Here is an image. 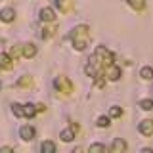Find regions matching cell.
Returning a JSON list of instances; mask_svg holds the SVG:
<instances>
[{"instance_id":"cell-4","label":"cell","mask_w":153,"mask_h":153,"mask_svg":"<svg viewBox=\"0 0 153 153\" xmlns=\"http://www.w3.org/2000/svg\"><path fill=\"white\" fill-rule=\"evenodd\" d=\"M105 79H109V80H119L121 79V69H119L117 65H107L105 67Z\"/></svg>"},{"instance_id":"cell-15","label":"cell","mask_w":153,"mask_h":153,"mask_svg":"<svg viewBox=\"0 0 153 153\" xmlns=\"http://www.w3.org/2000/svg\"><path fill=\"white\" fill-rule=\"evenodd\" d=\"M75 138V130L73 128H65V130H61V140L63 142H71Z\"/></svg>"},{"instance_id":"cell-21","label":"cell","mask_w":153,"mask_h":153,"mask_svg":"<svg viewBox=\"0 0 153 153\" xmlns=\"http://www.w3.org/2000/svg\"><path fill=\"white\" fill-rule=\"evenodd\" d=\"M84 73L88 75V76H96V73H98V71H96V67L92 65V61H90V63L84 67Z\"/></svg>"},{"instance_id":"cell-2","label":"cell","mask_w":153,"mask_h":153,"mask_svg":"<svg viewBox=\"0 0 153 153\" xmlns=\"http://www.w3.org/2000/svg\"><path fill=\"white\" fill-rule=\"evenodd\" d=\"M90 61H94V63L100 65V67H107V65L113 63V54L105 46H98L96 52H94V57H90Z\"/></svg>"},{"instance_id":"cell-11","label":"cell","mask_w":153,"mask_h":153,"mask_svg":"<svg viewBox=\"0 0 153 153\" xmlns=\"http://www.w3.org/2000/svg\"><path fill=\"white\" fill-rule=\"evenodd\" d=\"M0 19H2V21H6V23L13 21V19H16V12H13L12 8H4V10H0Z\"/></svg>"},{"instance_id":"cell-24","label":"cell","mask_w":153,"mask_h":153,"mask_svg":"<svg viewBox=\"0 0 153 153\" xmlns=\"http://www.w3.org/2000/svg\"><path fill=\"white\" fill-rule=\"evenodd\" d=\"M90 151L92 153H102V151H105V146H102V143H94V146H90Z\"/></svg>"},{"instance_id":"cell-3","label":"cell","mask_w":153,"mask_h":153,"mask_svg":"<svg viewBox=\"0 0 153 153\" xmlns=\"http://www.w3.org/2000/svg\"><path fill=\"white\" fill-rule=\"evenodd\" d=\"M54 86H56L57 92H63L65 96H69L71 92H73V84L69 82V79H67V76H56Z\"/></svg>"},{"instance_id":"cell-19","label":"cell","mask_w":153,"mask_h":153,"mask_svg":"<svg viewBox=\"0 0 153 153\" xmlns=\"http://www.w3.org/2000/svg\"><path fill=\"white\" fill-rule=\"evenodd\" d=\"M140 76H142V79H146V80L153 79V69H151V67H143V69L140 71Z\"/></svg>"},{"instance_id":"cell-8","label":"cell","mask_w":153,"mask_h":153,"mask_svg":"<svg viewBox=\"0 0 153 153\" xmlns=\"http://www.w3.org/2000/svg\"><path fill=\"white\" fill-rule=\"evenodd\" d=\"M40 19H42V21H46V23H52L56 19L54 10H52V8H42L40 10Z\"/></svg>"},{"instance_id":"cell-7","label":"cell","mask_w":153,"mask_h":153,"mask_svg":"<svg viewBox=\"0 0 153 153\" xmlns=\"http://www.w3.org/2000/svg\"><path fill=\"white\" fill-rule=\"evenodd\" d=\"M140 132L143 134V136H151L153 134V121L151 119H146V121L140 123Z\"/></svg>"},{"instance_id":"cell-14","label":"cell","mask_w":153,"mask_h":153,"mask_svg":"<svg viewBox=\"0 0 153 153\" xmlns=\"http://www.w3.org/2000/svg\"><path fill=\"white\" fill-rule=\"evenodd\" d=\"M54 33H56V27H42L40 29V38H50V36H54Z\"/></svg>"},{"instance_id":"cell-12","label":"cell","mask_w":153,"mask_h":153,"mask_svg":"<svg viewBox=\"0 0 153 153\" xmlns=\"http://www.w3.org/2000/svg\"><path fill=\"white\" fill-rule=\"evenodd\" d=\"M12 57L10 56H6V54H0V67L2 69H12Z\"/></svg>"},{"instance_id":"cell-17","label":"cell","mask_w":153,"mask_h":153,"mask_svg":"<svg viewBox=\"0 0 153 153\" xmlns=\"http://www.w3.org/2000/svg\"><path fill=\"white\" fill-rule=\"evenodd\" d=\"M40 151H42V153H54V151H56V146H54V142H42V146H40Z\"/></svg>"},{"instance_id":"cell-10","label":"cell","mask_w":153,"mask_h":153,"mask_svg":"<svg viewBox=\"0 0 153 153\" xmlns=\"http://www.w3.org/2000/svg\"><path fill=\"white\" fill-rule=\"evenodd\" d=\"M21 54L27 57V59H31V57L36 56V46L35 44H23L21 46Z\"/></svg>"},{"instance_id":"cell-27","label":"cell","mask_w":153,"mask_h":153,"mask_svg":"<svg viewBox=\"0 0 153 153\" xmlns=\"http://www.w3.org/2000/svg\"><path fill=\"white\" fill-rule=\"evenodd\" d=\"M96 76H98V79H96V80H94V84H96V86H98V88H102V86H103V82H105V79H103V76H102V75H98V73H96Z\"/></svg>"},{"instance_id":"cell-13","label":"cell","mask_w":153,"mask_h":153,"mask_svg":"<svg viewBox=\"0 0 153 153\" xmlns=\"http://www.w3.org/2000/svg\"><path fill=\"white\" fill-rule=\"evenodd\" d=\"M23 115L25 117H29V119H33L36 115V107L33 103H27V105H23Z\"/></svg>"},{"instance_id":"cell-29","label":"cell","mask_w":153,"mask_h":153,"mask_svg":"<svg viewBox=\"0 0 153 153\" xmlns=\"http://www.w3.org/2000/svg\"><path fill=\"white\" fill-rule=\"evenodd\" d=\"M0 86H2V84H0Z\"/></svg>"},{"instance_id":"cell-1","label":"cell","mask_w":153,"mask_h":153,"mask_svg":"<svg viewBox=\"0 0 153 153\" xmlns=\"http://www.w3.org/2000/svg\"><path fill=\"white\" fill-rule=\"evenodd\" d=\"M88 38H90V27L88 25H76L71 31V40L76 50H84L88 46Z\"/></svg>"},{"instance_id":"cell-22","label":"cell","mask_w":153,"mask_h":153,"mask_svg":"<svg viewBox=\"0 0 153 153\" xmlns=\"http://www.w3.org/2000/svg\"><path fill=\"white\" fill-rule=\"evenodd\" d=\"M12 111L16 117H23V105H19V103H13L12 105Z\"/></svg>"},{"instance_id":"cell-26","label":"cell","mask_w":153,"mask_h":153,"mask_svg":"<svg viewBox=\"0 0 153 153\" xmlns=\"http://www.w3.org/2000/svg\"><path fill=\"white\" fill-rule=\"evenodd\" d=\"M109 113H111V117H121V115H123V109H121V107H117V105H113Z\"/></svg>"},{"instance_id":"cell-5","label":"cell","mask_w":153,"mask_h":153,"mask_svg":"<svg viewBox=\"0 0 153 153\" xmlns=\"http://www.w3.org/2000/svg\"><path fill=\"white\" fill-rule=\"evenodd\" d=\"M54 2H56V8L61 13H69L73 10V0H54Z\"/></svg>"},{"instance_id":"cell-9","label":"cell","mask_w":153,"mask_h":153,"mask_svg":"<svg viewBox=\"0 0 153 153\" xmlns=\"http://www.w3.org/2000/svg\"><path fill=\"white\" fill-rule=\"evenodd\" d=\"M124 149H126V142H124L123 138H115L113 146H111V151L113 153H123Z\"/></svg>"},{"instance_id":"cell-25","label":"cell","mask_w":153,"mask_h":153,"mask_svg":"<svg viewBox=\"0 0 153 153\" xmlns=\"http://www.w3.org/2000/svg\"><path fill=\"white\" fill-rule=\"evenodd\" d=\"M96 124H98L100 128H105V126H109V117H100Z\"/></svg>"},{"instance_id":"cell-18","label":"cell","mask_w":153,"mask_h":153,"mask_svg":"<svg viewBox=\"0 0 153 153\" xmlns=\"http://www.w3.org/2000/svg\"><path fill=\"white\" fill-rule=\"evenodd\" d=\"M126 2L134 10H143V6H146V0H126Z\"/></svg>"},{"instance_id":"cell-20","label":"cell","mask_w":153,"mask_h":153,"mask_svg":"<svg viewBox=\"0 0 153 153\" xmlns=\"http://www.w3.org/2000/svg\"><path fill=\"white\" fill-rule=\"evenodd\" d=\"M140 107L143 109V111H151V109H153V100H142Z\"/></svg>"},{"instance_id":"cell-6","label":"cell","mask_w":153,"mask_h":153,"mask_svg":"<svg viewBox=\"0 0 153 153\" xmlns=\"http://www.w3.org/2000/svg\"><path fill=\"white\" fill-rule=\"evenodd\" d=\"M19 136H21L25 142L33 140V138H35V128H33L31 124H25V126H21V130H19Z\"/></svg>"},{"instance_id":"cell-16","label":"cell","mask_w":153,"mask_h":153,"mask_svg":"<svg viewBox=\"0 0 153 153\" xmlns=\"http://www.w3.org/2000/svg\"><path fill=\"white\" fill-rule=\"evenodd\" d=\"M19 56H21V46H19V44H16V46L10 48V57H12L13 61H17Z\"/></svg>"},{"instance_id":"cell-28","label":"cell","mask_w":153,"mask_h":153,"mask_svg":"<svg viewBox=\"0 0 153 153\" xmlns=\"http://www.w3.org/2000/svg\"><path fill=\"white\" fill-rule=\"evenodd\" d=\"M35 107H36V111H46V105L44 103H36Z\"/></svg>"},{"instance_id":"cell-23","label":"cell","mask_w":153,"mask_h":153,"mask_svg":"<svg viewBox=\"0 0 153 153\" xmlns=\"http://www.w3.org/2000/svg\"><path fill=\"white\" fill-rule=\"evenodd\" d=\"M33 84V79L31 76H21L19 79V82H17V86H31Z\"/></svg>"}]
</instances>
